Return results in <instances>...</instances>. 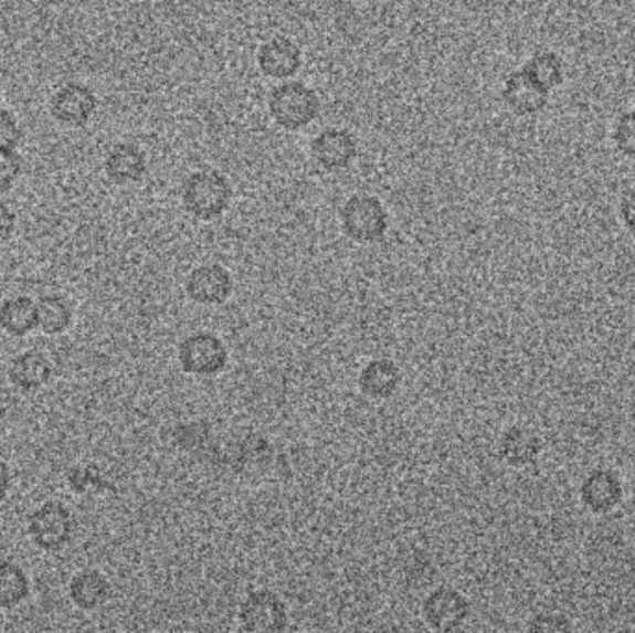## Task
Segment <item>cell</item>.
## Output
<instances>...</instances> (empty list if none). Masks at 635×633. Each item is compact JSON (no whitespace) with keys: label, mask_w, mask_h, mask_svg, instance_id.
<instances>
[{"label":"cell","mask_w":635,"mask_h":633,"mask_svg":"<svg viewBox=\"0 0 635 633\" xmlns=\"http://www.w3.org/2000/svg\"><path fill=\"white\" fill-rule=\"evenodd\" d=\"M618 210H621L624 228L628 229L629 233L635 234V188H629L624 192Z\"/></svg>","instance_id":"obj_27"},{"label":"cell","mask_w":635,"mask_h":633,"mask_svg":"<svg viewBox=\"0 0 635 633\" xmlns=\"http://www.w3.org/2000/svg\"><path fill=\"white\" fill-rule=\"evenodd\" d=\"M231 199V182L216 169H199L184 180L182 187V207L195 220H216L229 209Z\"/></svg>","instance_id":"obj_1"},{"label":"cell","mask_w":635,"mask_h":633,"mask_svg":"<svg viewBox=\"0 0 635 633\" xmlns=\"http://www.w3.org/2000/svg\"><path fill=\"white\" fill-rule=\"evenodd\" d=\"M23 140V130L12 112L0 108V151H15Z\"/></svg>","instance_id":"obj_25"},{"label":"cell","mask_w":635,"mask_h":633,"mask_svg":"<svg viewBox=\"0 0 635 633\" xmlns=\"http://www.w3.org/2000/svg\"><path fill=\"white\" fill-rule=\"evenodd\" d=\"M10 483H12V474H10V468H8L7 463L0 460V502L4 500L8 496V490H10Z\"/></svg>","instance_id":"obj_29"},{"label":"cell","mask_w":635,"mask_h":633,"mask_svg":"<svg viewBox=\"0 0 635 633\" xmlns=\"http://www.w3.org/2000/svg\"><path fill=\"white\" fill-rule=\"evenodd\" d=\"M51 378H53V365L40 351L19 355L10 367V381L24 392L41 389L51 381Z\"/></svg>","instance_id":"obj_16"},{"label":"cell","mask_w":635,"mask_h":633,"mask_svg":"<svg viewBox=\"0 0 635 633\" xmlns=\"http://www.w3.org/2000/svg\"><path fill=\"white\" fill-rule=\"evenodd\" d=\"M501 99L517 116H536L547 108L550 92L531 81L530 76L520 70L507 76L501 89Z\"/></svg>","instance_id":"obj_12"},{"label":"cell","mask_w":635,"mask_h":633,"mask_svg":"<svg viewBox=\"0 0 635 633\" xmlns=\"http://www.w3.org/2000/svg\"><path fill=\"white\" fill-rule=\"evenodd\" d=\"M147 157L144 149L130 141L112 147L105 158V173L116 184H130L144 179Z\"/></svg>","instance_id":"obj_14"},{"label":"cell","mask_w":635,"mask_h":633,"mask_svg":"<svg viewBox=\"0 0 635 633\" xmlns=\"http://www.w3.org/2000/svg\"><path fill=\"white\" fill-rule=\"evenodd\" d=\"M29 535L41 550L54 552L64 548L73 537V517L60 502H47L29 518Z\"/></svg>","instance_id":"obj_5"},{"label":"cell","mask_w":635,"mask_h":633,"mask_svg":"<svg viewBox=\"0 0 635 633\" xmlns=\"http://www.w3.org/2000/svg\"><path fill=\"white\" fill-rule=\"evenodd\" d=\"M526 75L530 76L531 81L537 82L539 86L544 87L547 92L554 89L565 81V67L561 62L560 56L550 51H539L533 54L525 67H522Z\"/></svg>","instance_id":"obj_20"},{"label":"cell","mask_w":635,"mask_h":633,"mask_svg":"<svg viewBox=\"0 0 635 633\" xmlns=\"http://www.w3.org/2000/svg\"><path fill=\"white\" fill-rule=\"evenodd\" d=\"M310 151L326 171H342L357 158L356 136L346 128H326L313 140Z\"/></svg>","instance_id":"obj_9"},{"label":"cell","mask_w":635,"mask_h":633,"mask_svg":"<svg viewBox=\"0 0 635 633\" xmlns=\"http://www.w3.org/2000/svg\"><path fill=\"white\" fill-rule=\"evenodd\" d=\"M402 383V370L391 359L370 360L359 376L362 394L373 400H387Z\"/></svg>","instance_id":"obj_15"},{"label":"cell","mask_w":635,"mask_h":633,"mask_svg":"<svg viewBox=\"0 0 635 633\" xmlns=\"http://www.w3.org/2000/svg\"><path fill=\"white\" fill-rule=\"evenodd\" d=\"M613 140H615L618 151L626 157L635 158V110L626 112L618 117Z\"/></svg>","instance_id":"obj_23"},{"label":"cell","mask_w":635,"mask_h":633,"mask_svg":"<svg viewBox=\"0 0 635 633\" xmlns=\"http://www.w3.org/2000/svg\"><path fill=\"white\" fill-rule=\"evenodd\" d=\"M542 441L533 431L509 428L500 441L501 460L511 466H528L541 455Z\"/></svg>","instance_id":"obj_17"},{"label":"cell","mask_w":635,"mask_h":633,"mask_svg":"<svg viewBox=\"0 0 635 633\" xmlns=\"http://www.w3.org/2000/svg\"><path fill=\"white\" fill-rule=\"evenodd\" d=\"M97 112V97L88 86L70 82L51 99V116L67 127H84Z\"/></svg>","instance_id":"obj_8"},{"label":"cell","mask_w":635,"mask_h":633,"mask_svg":"<svg viewBox=\"0 0 635 633\" xmlns=\"http://www.w3.org/2000/svg\"><path fill=\"white\" fill-rule=\"evenodd\" d=\"M257 64L268 78H290L301 70L304 53L290 38L275 35L258 48Z\"/></svg>","instance_id":"obj_11"},{"label":"cell","mask_w":635,"mask_h":633,"mask_svg":"<svg viewBox=\"0 0 635 633\" xmlns=\"http://www.w3.org/2000/svg\"><path fill=\"white\" fill-rule=\"evenodd\" d=\"M269 116L285 130L296 133L320 116V99L313 87L290 81L274 87L268 97Z\"/></svg>","instance_id":"obj_2"},{"label":"cell","mask_w":635,"mask_h":633,"mask_svg":"<svg viewBox=\"0 0 635 633\" xmlns=\"http://www.w3.org/2000/svg\"><path fill=\"white\" fill-rule=\"evenodd\" d=\"M0 327L12 337H24L38 327V303L15 296L0 303Z\"/></svg>","instance_id":"obj_18"},{"label":"cell","mask_w":635,"mask_h":633,"mask_svg":"<svg viewBox=\"0 0 635 633\" xmlns=\"http://www.w3.org/2000/svg\"><path fill=\"white\" fill-rule=\"evenodd\" d=\"M179 362L184 372L210 378L227 367L229 349L214 333H193L179 346Z\"/></svg>","instance_id":"obj_4"},{"label":"cell","mask_w":635,"mask_h":633,"mask_svg":"<svg viewBox=\"0 0 635 633\" xmlns=\"http://www.w3.org/2000/svg\"><path fill=\"white\" fill-rule=\"evenodd\" d=\"M23 173V160L15 151H0V193L12 190Z\"/></svg>","instance_id":"obj_24"},{"label":"cell","mask_w":635,"mask_h":633,"mask_svg":"<svg viewBox=\"0 0 635 633\" xmlns=\"http://www.w3.org/2000/svg\"><path fill=\"white\" fill-rule=\"evenodd\" d=\"M470 605L463 594L448 587H441L427 597L422 605V615L427 626L437 632H449L459 627L468 616Z\"/></svg>","instance_id":"obj_10"},{"label":"cell","mask_w":635,"mask_h":633,"mask_svg":"<svg viewBox=\"0 0 635 633\" xmlns=\"http://www.w3.org/2000/svg\"><path fill=\"white\" fill-rule=\"evenodd\" d=\"M184 288L193 303L204 307H218L233 294V277L222 264H203L188 275Z\"/></svg>","instance_id":"obj_7"},{"label":"cell","mask_w":635,"mask_h":633,"mask_svg":"<svg viewBox=\"0 0 635 633\" xmlns=\"http://www.w3.org/2000/svg\"><path fill=\"white\" fill-rule=\"evenodd\" d=\"M30 581L24 570L12 561L0 563V608H15L29 599Z\"/></svg>","instance_id":"obj_21"},{"label":"cell","mask_w":635,"mask_h":633,"mask_svg":"<svg viewBox=\"0 0 635 633\" xmlns=\"http://www.w3.org/2000/svg\"><path fill=\"white\" fill-rule=\"evenodd\" d=\"M73 310L60 296H43L38 302V327L47 335H60L71 326Z\"/></svg>","instance_id":"obj_22"},{"label":"cell","mask_w":635,"mask_h":633,"mask_svg":"<svg viewBox=\"0 0 635 633\" xmlns=\"http://www.w3.org/2000/svg\"><path fill=\"white\" fill-rule=\"evenodd\" d=\"M13 229H15V214L7 203L0 201V240L10 239Z\"/></svg>","instance_id":"obj_28"},{"label":"cell","mask_w":635,"mask_h":633,"mask_svg":"<svg viewBox=\"0 0 635 633\" xmlns=\"http://www.w3.org/2000/svg\"><path fill=\"white\" fill-rule=\"evenodd\" d=\"M634 500H635V479H634Z\"/></svg>","instance_id":"obj_30"},{"label":"cell","mask_w":635,"mask_h":633,"mask_svg":"<svg viewBox=\"0 0 635 633\" xmlns=\"http://www.w3.org/2000/svg\"><path fill=\"white\" fill-rule=\"evenodd\" d=\"M110 594V583L97 570H81L70 585V597L73 604L81 610L99 608Z\"/></svg>","instance_id":"obj_19"},{"label":"cell","mask_w":635,"mask_h":633,"mask_svg":"<svg viewBox=\"0 0 635 633\" xmlns=\"http://www.w3.org/2000/svg\"><path fill=\"white\" fill-rule=\"evenodd\" d=\"M530 627L531 630H536V632L563 633L571 632L572 624L567 616L554 615V613H541V615H537L536 619L531 621Z\"/></svg>","instance_id":"obj_26"},{"label":"cell","mask_w":635,"mask_h":633,"mask_svg":"<svg viewBox=\"0 0 635 633\" xmlns=\"http://www.w3.org/2000/svg\"><path fill=\"white\" fill-rule=\"evenodd\" d=\"M623 483L612 471H593L583 479L580 498L583 506L595 515H607L623 502Z\"/></svg>","instance_id":"obj_13"},{"label":"cell","mask_w":635,"mask_h":633,"mask_svg":"<svg viewBox=\"0 0 635 633\" xmlns=\"http://www.w3.org/2000/svg\"><path fill=\"white\" fill-rule=\"evenodd\" d=\"M340 225L346 236L357 244H373L385 236L389 212L375 196L356 193L340 210Z\"/></svg>","instance_id":"obj_3"},{"label":"cell","mask_w":635,"mask_h":633,"mask_svg":"<svg viewBox=\"0 0 635 633\" xmlns=\"http://www.w3.org/2000/svg\"><path fill=\"white\" fill-rule=\"evenodd\" d=\"M240 622L245 632L277 633L285 630L288 613L277 594L263 589L244 600L240 608Z\"/></svg>","instance_id":"obj_6"}]
</instances>
